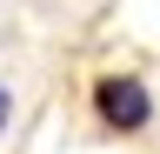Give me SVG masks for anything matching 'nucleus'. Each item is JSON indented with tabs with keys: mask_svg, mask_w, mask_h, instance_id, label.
I'll list each match as a JSON object with an SVG mask.
<instances>
[{
	"mask_svg": "<svg viewBox=\"0 0 160 154\" xmlns=\"http://www.w3.org/2000/svg\"><path fill=\"white\" fill-rule=\"evenodd\" d=\"M87 94H93V127L107 134V141H140V134L160 121V94H153L147 74H133V67H100L87 81Z\"/></svg>",
	"mask_w": 160,
	"mask_h": 154,
	"instance_id": "nucleus-1",
	"label": "nucleus"
},
{
	"mask_svg": "<svg viewBox=\"0 0 160 154\" xmlns=\"http://www.w3.org/2000/svg\"><path fill=\"white\" fill-rule=\"evenodd\" d=\"M13 114H20V94H13V81H7V74H0V134L13 127Z\"/></svg>",
	"mask_w": 160,
	"mask_h": 154,
	"instance_id": "nucleus-2",
	"label": "nucleus"
}]
</instances>
